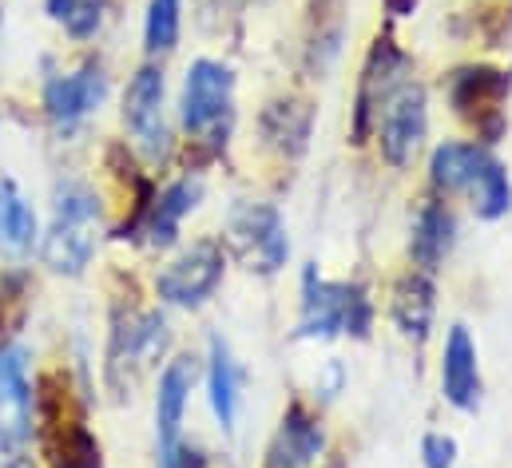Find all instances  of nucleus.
Listing matches in <instances>:
<instances>
[{
  "label": "nucleus",
  "mask_w": 512,
  "mask_h": 468,
  "mask_svg": "<svg viewBox=\"0 0 512 468\" xmlns=\"http://www.w3.org/2000/svg\"><path fill=\"white\" fill-rule=\"evenodd\" d=\"M167 346H171V326L159 310H143L128 322H120L112 334V350H108L112 385H120V389H124V381L135 385L143 373H151L163 361Z\"/></svg>",
  "instance_id": "nucleus-9"
},
{
  "label": "nucleus",
  "mask_w": 512,
  "mask_h": 468,
  "mask_svg": "<svg viewBox=\"0 0 512 468\" xmlns=\"http://www.w3.org/2000/svg\"><path fill=\"white\" fill-rule=\"evenodd\" d=\"M199 199H203V183H199V179H191V175H183V179L167 183L159 195H151V203H147V211H143V219H139V227H135V231L143 234V242H147V246L167 250V246L179 238L183 219L199 207Z\"/></svg>",
  "instance_id": "nucleus-17"
},
{
  "label": "nucleus",
  "mask_w": 512,
  "mask_h": 468,
  "mask_svg": "<svg viewBox=\"0 0 512 468\" xmlns=\"http://www.w3.org/2000/svg\"><path fill=\"white\" fill-rule=\"evenodd\" d=\"M374 135L385 163L393 171H405L429 135V92L417 80H405L382 104V112L374 119Z\"/></svg>",
  "instance_id": "nucleus-8"
},
{
  "label": "nucleus",
  "mask_w": 512,
  "mask_h": 468,
  "mask_svg": "<svg viewBox=\"0 0 512 468\" xmlns=\"http://www.w3.org/2000/svg\"><path fill=\"white\" fill-rule=\"evenodd\" d=\"M441 397L457 413H473L481 405V357L465 326H453L441 350Z\"/></svg>",
  "instance_id": "nucleus-14"
},
{
  "label": "nucleus",
  "mask_w": 512,
  "mask_h": 468,
  "mask_svg": "<svg viewBox=\"0 0 512 468\" xmlns=\"http://www.w3.org/2000/svg\"><path fill=\"white\" fill-rule=\"evenodd\" d=\"M469 199H473L477 219H485V223H497V219H505L512 211V179L497 155L489 159V167H485V175L477 179V187H473Z\"/></svg>",
  "instance_id": "nucleus-24"
},
{
  "label": "nucleus",
  "mask_w": 512,
  "mask_h": 468,
  "mask_svg": "<svg viewBox=\"0 0 512 468\" xmlns=\"http://www.w3.org/2000/svg\"><path fill=\"white\" fill-rule=\"evenodd\" d=\"M179 28H183L179 0H147V16H143V48H147V56L175 52Z\"/></svg>",
  "instance_id": "nucleus-25"
},
{
  "label": "nucleus",
  "mask_w": 512,
  "mask_h": 468,
  "mask_svg": "<svg viewBox=\"0 0 512 468\" xmlns=\"http://www.w3.org/2000/svg\"><path fill=\"white\" fill-rule=\"evenodd\" d=\"M421 465L453 468L457 465V441L449 433H425V441H421Z\"/></svg>",
  "instance_id": "nucleus-27"
},
{
  "label": "nucleus",
  "mask_w": 512,
  "mask_h": 468,
  "mask_svg": "<svg viewBox=\"0 0 512 468\" xmlns=\"http://www.w3.org/2000/svg\"><path fill=\"white\" fill-rule=\"evenodd\" d=\"M493 151L477 139H449L441 147H433L429 155V187L437 191V199H453V195H473L477 179L485 175Z\"/></svg>",
  "instance_id": "nucleus-13"
},
{
  "label": "nucleus",
  "mask_w": 512,
  "mask_h": 468,
  "mask_svg": "<svg viewBox=\"0 0 512 468\" xmlns=\"http://www.w3.org/2000/svg\"><path fill=\"white\" fill-rule=\"evenodd\" d=\"M207 397L211 413L223 433H235L239 425V405H243V365L235 361L231 346L223 338H211V357H207Z\"/></svg>",
  "instance_id": "nucleus-20"
},
{
  "label": "nucleus",
  "mask_w": 512,
  "mask_h": 468,
  "mask_svg": "<svg viewBox=\"0 0 512 468\" xmlns=\"http://www.w3.org/2000/svg\"><path fill=\"white\" fill-rule=\"evenodd\" d=\"M314 32H310V44H306V68L314 76H322L338 52H342V36H346V20H342V0H314Z\"/></svg>",
  "instance_id": "nucleus-22"
},
{
  "label": "nucleus",
  "mask_w": 512,
  "mask_h": 468,
  "mask_svg": "<svg viewBox=\"0 0 512 468\" xmlns=\"http://www.w3.org/2000/svg\"><path fill=\"white\" fill-rule=\"evenodd\" d=\"M247 4H258V0H203V24H211V16H219V20L243 16Z\"/></svg>",
  "instance_id": "nucleus-29"
},
{
  "label": "nucleus",
  "mask_w": 512,
  "mask_h": 468,
  "mask_svg": "<svg viewBox=\"0 0 512 468\" xmlns=\"http://www.w3.org/2000/svg\"><path fill=\"white\" fill-rule=\"evenodd\" d=\"M326 457V425L306 401H290L270 445L262 468H314Z\"/></svg>",
  "instance_id": "nucleus-11"
},
{
  "label": "nucleus",
  "mask_w": 512,
  "mask_h": 468,
  "mask_svg": "<svg viewBox=\"0 0 512 468\" xmlns=\"http://www.w3.org/2000/svg\"><path fill=\"white\" fill-rule=\"evenodd\" d=\"M445 96H449L453 116L473 127L477 143L493 147L505 139V131H509L505 104L512 96V72H501L493 64H461L449 72Z\"/></svg>",
  "instance_id": "nucleus-4"
},
{
  "label": "nucleus",
  "mask_w": 512,
  "mask_h": 468,
  "mask_svg": "<svg viewBox=\"0 0 512 468\" xmlns=\"http://www.w3.org/2000/svg\"><path fill=\"white\" fill-rule=\"evenodd\" d=\"M382 8L393 20H405V16H413L421 8V0H382Z\"/></svg>",
  "instance_id": "nucleus-30"
},
{
  "label": "nucleus",
  "mask_w": 512,
  "mask_h": 468,
  "mask_svg": "<svg viewBox=\"0 0 512 468\" xmlns=\"http://www.w3.org/2000/svg\"><path fill=\"white\" fill-rule=\"evenodd\" d=\"M36 238H40V223L32 203L20 195L12 179H0V250L20 258L36 246Z\"/></svg>",
  "instance_id": "nucleus-21"
},
{
  "label": "nucleus",
  "mask_w": 512,
  "mask_h": 468,
  "mask_svg": "<svg viewBox=\"0 0 512 468\" xmlns=\"http://www.w3.org/2000/svg\"><path fill=\"white\" fill-rule=\"evenodd\" d=\"M16 468H32V461H28V457H24V461H20V465H16Z\"/></svg>",
  "instance_id": "nucleus-31"
},
{
  "label": "nucleus",
  "mask_w": 512,
  "mask_h": 468,
  "mask_svg": "<svg viewBox=\"0 0 512 468\" xmlns=\"http://www.w3.org/2000/svg\"><path fill=\"white\" fill-rule=\"evenodd\" d=\"M48 12L56 24H64L72 40H92L104 24L108 0H48Z\"/></svg>",
  "instance_id": "nucleus-26"
},
{
  "label": "nucleus",
  "mask_w": 512,
  "mask_h": 468,
  "mask_svg": "<svg viewBox=\"0 0 512 468\" xmlns=\"http://www.w3.org/2000/svg\"><path fill=\"white\" fill-rule=\"evenodd\" d=\"M370 330H374V298L362 282L322 278L318 266L302 270V302H298L294 338H302V342H334V338L366 342Z\"/></svg>",
  "instance_id": "nucleus-1"
},
{
  "label": "nucleus",
  "mask_w": 512,
  "mask_h": 468,
  "mask_svg": "<svg viewBox=\"0 0 512 468\" xmlns=\"http://www.w3.org/2000/svg\"><path fill=\"white\" fill-rule=\"evenodd\" d=\"M310 131H314V104L298 100V96L270 100L258 116L262 147H270L282 159H298L310 147Z\"/></svg>",
  "instance_id": "nucleus-19"
},
{
  "label": "nucleus",
  "mask_w": 512,
  "mask_h": 468,
  "mask_svg": "<svg viewBox=\"0 0 512 468\" xmlns=\"http://www.w3.org/2000/svg\"><path fill=\"white\" fill-rule=\"evenodd\" d=\"M433 318H437V286L433 274L421 270H405L393 290H389V322L397 326V334L405 342H429L433 334Z\"/></svg>",
  "instance_id": "nucleus-15"
},
{
  "label": "nucleus",
  "mask_w": 512,
  "mask_h": 468,
  "mask_svg": "<svg viewBox=\"0 0 512 468\" xmlns=\"http://www.w3.org/2000/svg\"><path fill=\"white\" fill-rule=\"evenodd\" d=\"M163 468H207L203 449H191L187 441H175L171 449H163Z\"/></svg>",
  "instance_id": "nucleus-28"
},
{
  "label": "nucleus",
  "mask_w": 512,
  "mask_h": 468,
  "mask_svg": "<svg viewBox=\"0 0 512 468\" xmlns=\"http://www.w3.org/2000/svg\"><path fill=\"white\" fill-rule=\"evenodd\" d=\"M179 119L183 131L195 147L203 151H223L231 131H235V72L223 60H195L183 76L179 92Z\"/></svg>",
  "instance_id": "nucleus-3"
},
{
  "label": "nucleus",
  "mask_w": 512,
  "mask_h": 468,
  "mask_svg": "<svg viewBox=\"0 0 512 468\" xmlns=\"http://www.w3.org/2000/svg\"><path fill=\"white\" fill-rule=\"evenodd\" d=\"M124 123L135 135V143L159 159L167 151V127H163V72L155 64L135 68L124 92Z\"/></svg>",
  "instance_id": "nucleus-12"
},
{
  "label": "nucleus",
  "mask_w": 512,
  "mask_h": 468,
  "mask_svg": "<svg viewBox=\"0 0 512 468\" xmlns=\"http://www.w3.org/2000/svg\"><path fill=\"white\" fill-rule=\"evenodd\" d=\"M108 96V76L100 60H84L72 72H60L44 84V116L56 131H72L92 116Z\"/></svg>",
  "instance_id": "nucleus-10"
},
{
  "label": "nucleus",
  "mask_w": 512,
  "mask_h": 468,
  "mask_svg": "<svg viewBox=\"0 0 512 468\" xmlns=\"http://www.w3.org/2000/svg\"><path fill=\"white\" fill-rule=\"evenodd\" d=\"M457 242V215L449 199H425L409 227V262L421 274H437Z\"/></svg>",
  "instance_id": "nucleus-16"
},
{
  "label": "nucleus",
  "mask_w": 512,
  "mask_h": 468,
  "mask_svg": "<svg viewBox=\"0 0 512 468\" xmlns=\"http://www.w3.org/2000/svg\"><path fill=\"white\" fill-rule=\"evenodd\" d=\"M409 52L393 40V32H378L366 60H362V72H358V96H354V127H350V143L362 147L370 143L374 135V119L382 112V104L409 80Z\"/></svg>",
  "instance_id": "nucleus-5"
},
{
  "label": "nucleus",
  "mask_w": 512,
  "mask_h": 468,
  "mask_svg": "<svg viewBox=\"0 0 512 468\" xmlns=\"http://www.w3.org/2000/svg\"><path fill=\"white\" fill-rule=\"evenodd\" d=\"M227 274V250L215 238H199L191 242L179 258H171L159 274H155V294L167 306L179 310H199L223 282Z\"/></svg>",
  "instance_id": "nucleus-7"
},
{
  "label": "nucleus",
  "mask_w": 512,
  "mask_h": 468,
  "mask_svg": "<svg viewBox=\"0 0 512 468\" xmlns=\"http://www.w3.org/2000/svg\"><path fill=\"white\" fill-rule=\"evenodd\" d=\"M96 242H100V199L88 183H60L56 187V203H52V227L40 238V258L52 274L64 278H80L92 258H96Z\"/></svg>",
  "instance_id": "nucleus-2"
},
{
  "label": "nucleus",
  "mask_w": 512,
  "mask_h": 468,
  "mask_svg": "<svg viewBox=\"0 0 512 468\" xmlns=\"http://www.w3.org/2000/svg\"><path fill=\"white\" fill-rule=\"evenodd\" d=\"M223 242L231 246V254L239 262H247V270H258L266 278L278 274L290 258L286 223H282L278 207H270V203H235L227 211Z\"/></svg>",
  "instance_id": "nucleus-6"
},
{
  "label": "nucleus",
  "mask_w": 512,
  "mask_h": 468,
  "mask_svg": "<svg viewBox=\"0 0 512 468\" xmlns=\"http://www.w3.org/2000/svg\"><path fill=\"white\" fill-rule=\"evenodd\" d=\"M195 377H199V365L191 353H179L163 365L159 373V389H155V433H159V445L171 449L183 433V417H187V401H191V389H195Z\"/></svg>",
  "instance_id": "nucleus-18"
},
{
  "label": "nucleus",
  "mask_w": 512,
  "mask_h": 468,
  "mask_svg": "<svg viewBox=\"0 0 512 468\" xmlns=\"http://www.w3.org/2000/svg\"><path fill=\"white\" fill-rule=\"evenodd\" d=\"M32 377H28V350L8 342L0 346V409L16 413V421H28L32 413Z\"/></svg>",
  "instance_id": "nucleus-23"
}]
</instances>
